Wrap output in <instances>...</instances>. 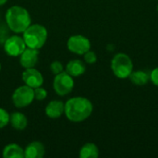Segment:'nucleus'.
I'll list each match as a JSON object with an SVG mask.
<instances>
[{
	"mask_svg": "<svg viewBox=\"0 0 158 158\" xmlns=\"http://www.w3.org/2000/svg\"><path fill=\"white\" fill-rule=\"evenodd\" d=\"M39 60V50L26 47V49L19 56V64L24 69L34 68Z\"/></svg>",
	"mask_w": 158,
	"mask_h": 158,
	"instance_id": "10",
	"label": "nucleus"
},
{
	"mask_svg": "<svg viewBox=\"0 0 158 158\" xmlns=\"http://www.w3.org/2000/svg\"><path fill=\"white\" fill-rule=\"evenodd\" d=\"M6 2H7V0H0V6H4Z\"/></svg>",
	"mask_w": 158,
	"mask_h": 158,
	"instance_id": "23",
	"label": "nucleus"
},
{
	"mask_svg": "<svg viewBox=\"0 0 158 158\" xmlns=\"http://www.w3.org/2000/svg\"><path fill=\"white\" fill-rule=\"evenodd\" d=\"M65 112V104L59 100L49 102L45 107V114L50 118H58Z\"/></svg>",
	"mask_w": 158,
	"mask_h": 158,
	"instance_id": "12",
	"label": "nucleus"
},
{
	"mask_svg": "<svg viewBox=\"0 0 158 158\" xmlns=\"http://www.w3.org/2000/svg\"><path fill=\"white\" fill-rule=\"evenodd\" d=\"M93 110V104L88 98L76 96L66 102L64 114L69 121L79 123L86 120L92 115Z\"/></svg>",
	"mask_w": 158,
	"mask_h": 158,
	"instance_id": "1",
	"label": "nucleus"
},
{
	"mask_svg": "<svg viewBox=\"0 0 158 158\" xmlns=\"http://www.w3.org/2000/svg\"><path fill=\"white\" fill-rule=\"evenodd\" d=\"M27 45L23 37L13 35L7 38L4 43V50L6 55L10 56H19L26 49Z\"/></svg>",
	"mask_w": 158,
	"mask_h": 158,
	"instance_id": "8",
	"label": "nucleus"
},
{
	"mask_svg": "<svg viewBox=\"0 0 158 158\" xmlns=\"http://www.w3.org/2000/svg\"><path fill=\"white\" fill-rule=\"evenodd\" d=\"M53 87L57 95L65 96V95L70 94L74 88L73 77L70 76L66 71L56 74L54 79Z\"/></svg>",
	"mask_w": 158,
	"mask_h": 158,
	"instance_id": "6",
	"label": "nucleus"
},
{
	"mask_svg": "<svg viewBox=\"0 0 158 158\" xmlns=\"http://www.w3.org/2000/svg\"><path fill=\"white\" fill-rule=\"evenodd\" d=\"M83 56H84V61L87 64H94L97 61V56L94 51H91V50L87 51L83 55Z\"/></svg>",
	"mask_w": 158,
	"mask_h": 158,
	"instance_id": "21",
	"label": "nucleus"
},
{
	"mask_svg": "<svg viewBox=\"0 0 158 158\" xmlns=\"http://www.w3.org/2000/svg\"><path fill=\"white\" fill-rule=\"evenodd\" d=\"M157 11H158V5H157Z\"/></svg>",
	"mask_w": 158,
	"mask_h": 158,
	"instance_id": "25",
	"label": "nucleus"
},
{
	"mask_svg": "<svg viewBox=\"0 0 158 158\" xmlns=\"http://www.w3.org/2000/svg\"><path fill=\"white\" fill-rule=\"evenodd\" d=\"M67 47L71 53L81 56L91 49V42L87 37L81 34H76L69 38Z\"/></svg>",
	"mask_w": 158,
	"mask_h": 158,
	"instance_id": "7",
	"label": "nucleus"
},
{
	"mask_svg": "<svg viewBox=\"0 0 158 158\" xmlns=\"http://www.w3.org/2000/svg\"><path fill=\"white\" fill-rule=\"evenodd\" d=\"M33 93H34V100L37 101H43L47 96V91L44 89L42 86L33 89Z\"/></svg>",
	"mask_w": 158,
	"mask_h": 158,
	"instance_id": "18",
	"label": "nucleus"
},
{
	"mask_svg": "<svg viewBox=\"0 0 158 158\" xmlns=\"http://www.w3.org/2000/svg\"><path fill=\"white\" fill-rule=\"evenodd\" d=\"M45 154V148L41 142L34 141L29 143L24 149L25 158H42Z\"/></svg>",
	"mask_w": 158,
	"mask_h": 158,
	"instance_id": "11",
	"label": "nucleus"
},
{
	"mask_svg": "<svg viewBox=\"0 0 158 158\" xmlns=\"http://www.w3.org/2000/svg\"><path fill=\"white\" fill-rule=\"evenodd\" d=\"M50 70H51V72L53 74L56 75V74H59V73L63 72L64 71V68H63V65H62V63L60 61L56 60V61H54V62L51 63V65H50Z\"/></svg>",
	"mask_w": 158,
	"mask_h": 158,
	"instance_id": "20",
	"label": "nucleus"
},
{
	"mask_svg": "<svg viewBox=\"0 0 158 158\" xmlns=\"http://www.w3.org/2000/svg\"><path fill=\"white\" fill-rule=\"evenodd\" d=\"M6 22L15 33H23L31 25V19L28 10L19 6H13L6 12Z\"/></svg>",
	"mask_w": 158,
	"mask_h": 158,
	"instance_id": "2",
	"label": "nucleus"
},
{
	"mask_svg": "<svg viewBox=\"0 0 158 158\" xmlns=\"http://www.w3.org/2000/svg\"><path fill=\"white\" fill-rule=\"evenodd\" d=\"M150 81L155 86L158 87V67L154 69L152 72L150 73Z\"/></svg>",
	"mask_w": 158,
	"mask_h": 158,
	"instance_id": "22",
	"label": "nucleus"
},
{
	"mask_svg": "<svg viewBox=\"0 0 158 158\" xmlns=\"http://www.w3.org/2000/svg\"><path fill=\"white\" fill-rule=\"evenodd\" d=\"M9 123V114L4 108L0 107V129L5 128Z\"/></svg>",
	"mask_w": 158,
	"mask_h": 158,
	"instance_id": "19",
	"label": "nucleus"
},
{
	"mask_svg": "<svg viewBox=\"0 0 158 158\" xmlns=\"http://www.w3.org/2000/svg\"><path fill=\"white\" fill-rule=\"evenodd\" d=\"M0 71H1V64H0Z\"/></svg>",
	"mask_w": 158,
	"mask_h": 158,
	"instance_id": "24",
	"label": "nucleus"
},
{
	"mask_svg": "<svg viewBox=\"0 0 158 158\" xmlns=\"http://www.w3.org/2000/svg\"><path fill=\"white\" fill-rule=\"evenodd\" d=\"M86 70L85 64L80 59L70 60L66 66V72L72 77H79L82 75Z\"/></svg>",
	"mask_w": 158,
	"mask_h": 158,
	"instance_id": "14",
	"label": "nucleus"
},
{
	"mask_svg": "<svg viewBox=\"0 0 158 158\" xmlns=\"http://www.w3.org/2000/svg\"><path fill=\"white\" fill-rule=\"evenodd\" d=\"M12 103L18 108H24L30 106L34 100L33 89L28 85L18 87L12 94Z\"/></svg>",
	"mask_w": 158,
	"mask_h": 158,
	"instance_id": "5",
	"label": "nucleus"
},
{
	"mask_svg": "<svg viewBox=\"0 0 158 158\" xmlns=\"http://www.w3.org/2000/svg\"><path fill=\"white\" fill-rule=\"evenodd\" d=\"M79 156L81 158H97L99 156V149L94 143H87L81 148Z\"/></svg>",
	"mask_w": 158,
	"mask_h": 158,
	"instance_id": "17",
	"label": "nucleus"
},
{
	"mask_svg": "<svg viewBox=\"0 0 158 158\" xmlns=\"http://www.w3.org/2000/svg\"><path fill=\"white\" fill-rule=\"evenodd\" d=\"M129 78L134 85L143 86L148 83L150 80V75L145 71L137 70V71H132Z\"/></svg>",
	"mask_w": 158,
	"mask_h": 158,
	"instance_id": "16",
	"label": "nucleus"
},
{
	"mask_svg": "<svg viewBox=\"0 0 158 158\" xmlns=\"http://www.w3.org/2000/svg\"><path fill=\"white\" fill-rule=\"evenodd\" d=\"M22 37L27 47L39 50L47 40V30L41 24H31L23 31Z\"/></svg>",
	"mask_w": 158,
	"mask_h": 158,
	"instance_id": "3",
	"label": "nucleus"
},
{
	"mask_svg": "<svg viewBox=\"0 0 158 158\" xmlns=\"http://www.w3.org/2000/svg\"><path fill=\"white\" fill-rule=\"evenodd\" d=\"M9 123L13 129L17 131H23L28 125V118L20 112H13L9 114Z\"/></svg>",
	"mask_w": 158,
	"mask_h": 158,
	"instance_id": "13",
	"label": "nucleus"
},
{
	"mask_svg": "<svg viewBox=\"0 0 158 158\" xmlns=\"http://www.w3.org/2000/svg\"><path fill=\"white\" fill-rule=\"evenodd\" d=\"M111 69L114 75L118 79H128L133 71V63L131 58L125 53H118L111 60Z\"/></svg>",
	"mask_w": 158,
	"mask_h": 158,
	"instance_id": "4",
	"label": "nucleus"
},
{
	"mask_svg": "<svg viewBox=\"0 0 158 158\" xmlns=\"http://www.w3.org/2000/svg\"><path fill=\"white\" fill-rule=\"evenodd\" d=\"M4 158H23L24 149L17 143H10L5 146L3 150Z\"/></svg>",
	"mask_w": 158,
	"mask_h": 158,
	"instance_id": "15",
	"label": "nucleus"
},
{
	"mask_svg": "<svg viewBox=\"0 0 158 158\" xmlns=\"http://www.w3.org/2000/svg\"><path fill=\"white\" fill-rule=\"evenodd\" d=\"M21 77L24 83L32 89L40 87L44 83V77L42 73L34 68L25 69Z\"/></svg>",
	"mask_w": 158,
	"mask_h": 158,
	"instance_id": "9",
	"label": "nucleus"
}]
</instances>
